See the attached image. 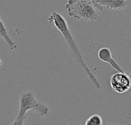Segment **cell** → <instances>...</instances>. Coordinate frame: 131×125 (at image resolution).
Returning a JSON list of instances; mask_svg holds the SVG:
<instances>
[{
	"label": "cell",
	"instance_id": "5",
	"mask_svg": "<svg viewBox=\"0 0 131 125\" xmlns=\"http://www.w3.org/2000/svg\"><path fill=\"white\" fill-rule=\"evenodd\" d=\"M98 11H103L104 8L109 10H122L127 7V0H90Z\"/></svg>",
	"mask_w": 131,
	"mask_h": 125
},
{
	"label": "cell",
	"instance_id": "6",
	"mask_svg": "<svg viewBox=\"0 0 131 125\" xmlns=\"http://www.w3.org/2000/svg\"><path fill=\"white\" fill-rule=\"evenodd\" d=\"M97 57L101 61L108 63L114 70H117V72H122V73L124 72L123 69L119 66V64L115 61V60L112 57V53L109 48L107 47L101 48L98 50Z\"/></svg>",
	"mask_w": 131,
	"mask_h": 125
},
{
	"label": "cell",
	"instance_id": "1",
	"mask_svg": "<svg viewBox=\"0 0 131 125\" xmlns=\"http://www.w3.org/2000/svg\"><path fill=\"white\" fill-rule=\"evenodd\" d=\"M48 21L50 24H53L61 32V34L63 35L68 47L70 48L71 53H73L74 57H75V59L78 62L81 69L85 73L86 76L88 77L89 80L91 82L93 86L97 89H100L101 86L98 79L94 76V75L92 73V72L91 71V70L89 69V67L86 64L85 61L84 60L83 57L81 55V53L80 51V49L78 48L71 31H70L68 24L65 18L61 14L58 13L57 11H52L51 13L50 16L48 17Z\"/></svg>",
	"mask_w": 131,
	"mask_h": 125
},
{
	"label": "cell",
	"instance_id": "7",
	"mask_svg": "<svg viewBox=\"0 0 131 125\" xmlns=\"http://www.w3.org/2000/svg\"><path fill=\"white\" fill-rule=\"evenodd\" d=\"M0 34H1V37L2 39H4V40L5 41V43L7 44L8 47H9V49L11 50H15L17 49V47H18L17 44L9 37V35L8 34L7 28L5 26L4 22H3V21L2 19L0 20Z\"/></svg>",
	"mask_w": 131,
	"mask_h": 125
},
{
	"label": "cell",
	"instance_id": "8",
	"mask_svg": "<svg viewBox=\"0 0 131 125\" xmlns=\"http://www.w3.org/2000/svg\"><path fill=\"white\" fill-rule=\"evenodd\" d=\"M103 124L102 118L98 115H93L85 121L86 125H101Z\"/></svg>",
	"mask_w": 131,
	"mask_h": 125
},
{
	"label": "cell",
	"instance_id": "4",
	"mask_svg": "<svg viewBox=\"0 0 131 125\" xmlns=\"http://www.w3.org/2000/svg\"><path fill=\"white\" fill-rule=\"evenodd\" d=\"M111 89L118 94H124L131 88V79L125 72H117L110 79Z\"/></svg>",
	"mask_w": 131,
	"mask_h": 125
},
{
	"label": "cell",
	"instance_id": "3",
	"mask_svg": "<svg viewBox=\"0 0 131 125\" xmlns=\"http://www.w3.org/2000/svg\"><path fill=\"white\" fill-rule=\"evenodd\" d=\"M65 8L70 17L78 20L95 21L99 18L96 7L88 0H68Z\"/></svg>",
	"mask_w": 131,
	"mask_h": 125
},
{
	"label": "cell",
	"instance_id": "2",
	"mask_svg": "<svg viewBox=\"0 0 131 125\" xmlns=\"http://www.w3.org/2000/svg\"><path fill=\"white\" fill-rule=\"evenodd\" d=\"M30 110L37 112L42 117L48 116L50 112V108L47 105L38 102L33 92H25L21 95L18 113L12 124H24L26 119V114Z\"/></svg>",
	"mask_w": 131,
	"mask_h": 125
}]
</instances>
